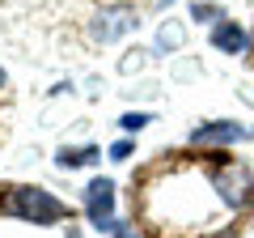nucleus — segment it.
<instances>
[{
  "label": "nucleus",
  "mask_w": 254,
  "mask_h": 238,
  "mask_svg": "<svg viewBox=\"0 0 254 238\" xmlns=\"http://www.w3.org/2000/svg\"><path fill=\"white\" fill-rule=\"evenodd\" d=\"M127 153H131V145H127V140H119V145H115V149H110V157H115V162H123V157H127Z\"/></svg>",
  "instance_id": "obj_7"
},
{
  "label": "nucleus",
  "mask_w": 254,
  "mask_h": 238,
  "mask_svg": "<svg viewBox=\"0 0 254 238\" xmlns=\"http://www.w3.org/2000/svg\"><path fill=\"white\" fill-rule=\"evenodd\" d=\"M85 217L98 230H115L119 226V217H115V183H110V179H93V183L85 187Z\"/></svg>",
  "instance_id": "obj_2"
},
{
  "label": "nucleus",
  "mask_w": 254,
  "mask_h": 238,
  "mask_svg": "<svg viewBox=\"0 0 254 238\" xmlns=\"http://www.w3.org/2000/svg\"><path fill=\"white\" fill-rule=\"evenodd\" d=\"M144 123H148V115H140V111H136V115H123V128L127 132H140Z\"/></svg>",
  "instance_id": "obj_6"
},
{
  "label": "nucleus",
  "mask_w": 254,
  "mask_h": 238,
  "mask_svg": "<svg viewBox=\"0 0 254 238\" xmlns=\"http://www.w3.org/2000/svg\"><path fill=\"white\" fill-rule=\"evenodd\" d=\"M242 123H233V119H220V123H203V128L190 132V145H233V140H242Z\"/></svg>",
  "instance_id": "obj_3"
},
{
  "label": "nucleus",
  "mask_w": 254,
  "mask_h": 238,
  "mask_svg": "<svg viewBox=\"0 0 254 238\" xmlns=\"http://www.w3.org/2000/svg\"><path fill=\"white\" fill-rule=\"evenodd\" d=\"M115 238H140V234H136L131 226H123V221H119V226H115Z\"/></svg>",
  "instance_id": "obj_8"
},
{
  "label": "nucleus",
  "mask_w": 254,
  "mask_h": 238,
  "mask_svg": "<svg viewBox=\"0 0 254 238\" xmlns=\"http://www.w3.org/2000/svg\"><path fill=\"white\" fill-rule=\"evenodd\" d=\"M131 213L148 238H233L254 217V174L225 149L165 153L131 179Z\"/></svg>",
  "instance_id": "obj_1"
},
{
  "label": "nucleus",
  "mask_w": 254,
  "mask_h": 238,
  "mask_svg": "<svg viewBox=\"0 0 254 238\" xmlns=\"http://www.w3.org/2000/svg\"><path fill=\"white\" fill-rule=\"evenodd\" d=\"M98 153H102V149H93V145H85V149H64V153H55V162H60L64 170H72V166L98 162Z\"/></svg>",
  "instance_id": "obj_5"
},
{
  "label": "nucleus",
  "mask_w": 254,
  "mask_h": 238,
  "mask_svg": "<svg viewBox=\"0 0 254 238\" xmlns=\"http://www.w3.org/2000/svg\"><path fill=\"white\" fill-rule=\"evenodd\" d=\"M212 47L225 55H242L246 47H250V38H246V30L237 26V21H216V30H212Z\"/></svg>",
  "instance_id": "obj_4"
},
{
  "label": "nucleus",
  "mask_w": 254,
  "mask_h": 238,
  "mask_svg": "<svg viewBox=\"0 0 254 238\" xmlns=\"http://www.w3.org/2000/svg\"><path fill=\"white\" fill-rule=\"evenodd\" d=\"M9 90V73H4V68H0V94Z\"/></svg>",
  "instance_id": "obj_9"
}]
</instances>
